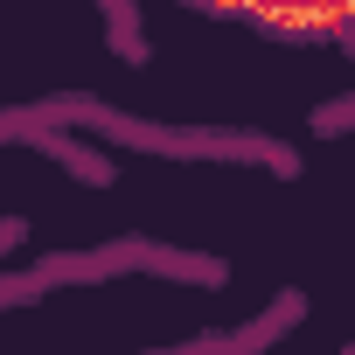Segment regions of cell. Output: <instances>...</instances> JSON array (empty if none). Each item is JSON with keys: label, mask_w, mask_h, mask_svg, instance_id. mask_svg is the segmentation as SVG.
<instances>
[{"label": "cell", "mask_w": 355, "mask_h": 355, "mask_svg": "<svg viewBox=\"0 0 355 355\" xmlns=\"http://www.w3.org/2000/svg\"><path fill=\"white\" fill-rule=\"evenodd\" d=\"M293 313H300V300H293V293H286V300H279V306H272V313H265V320H258V327H244V334H237V341H230V355H251V348H265V341H272V334H286V327H293Z\"/></svg>", "instance_id": "cell-1"}]
</instances>
